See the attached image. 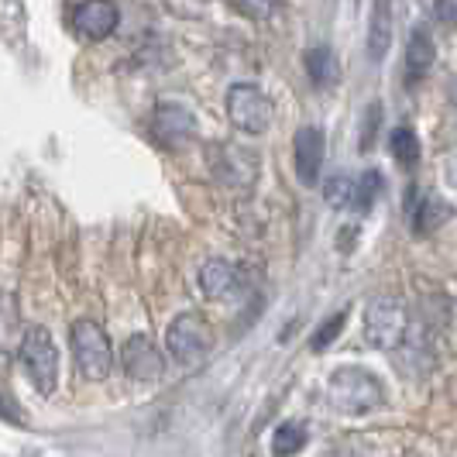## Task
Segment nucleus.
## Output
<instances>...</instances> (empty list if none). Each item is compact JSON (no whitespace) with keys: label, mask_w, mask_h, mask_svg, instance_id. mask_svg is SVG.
<instances>
[{"label":"nucleus","mask_w":457,"mask_h":457,"mask_svg":"<svg viewBox=\"0 0 457 457\" xmlns=\"http://www.w3.org/2000/svg\"><path fill=\"white\" fill-rule=\"evenodd\" d=\"M327 399L344 416H365V412L382 406L386 386L365 368H337L327 382Z\"/></svg>","instance_id":"f257e3e1"},{"label":"nucleus","mask_w":457,"mask_h":457,"mask_svg":"<svg viewBox=\"0 0 457 457\" xmlns=\"http://www.w3.org/2000/svg\"><path fill=\"white\" fill-rule=\"evenodd\" d=\"M69 344H72V358L83 378L100 382L114 371V344L107 337V330L96 320H76L69 330Z\"/></svg>","instance_id":"f03ea898"},{"label":"nucleus","mask_w":457,"mask_h":457,"mask_svg":"<svg viewBox=\"0 0 457 457\" xmlns=\"http://www.w3.org/2000/svg\"><path fill=\"white\" fill-rule=\"evenodd\" d=\"M234 4H237L241 14H248L254 21H269L275 11H278L282 0H234Z\"/></svg>","instance_id":"4be33fe9"},{"label":"nucleus","mask_w":457,"mask_h":457,"mask_svg":"<svg viewBox=\"0 0 457 457\" xmlns=\"http://www.w3.org/2000/svg\"><path fill=\"white\" fill-rule=\"evenodd\" d=\"M410 337V310L399 296H375L365 306V341L375 351H395Z\"/></svg>","instance_id":"20e7f679"},{"label":"nucleus","mask_w":457,"mask_h":457,"mask_svg":"<svg viewBox=\"0 0 457 457\" xmlns=\"http://www.w3.org/2000/svg\"><path fill=\"white\" fill-rule=\"evenodd\" d=\"M241 286V272L237 265H230L228 258H210L200 269V289H204L206 299H228L237 293Z\"/></svg>","instance_id":"f8f14e48"},{"label":"nucleus","mask_w":457,"mask_h":457,"mask_svg":"<svg viewBox=\"0 0 457 457\" xmlns=\"http://www.w3.org/2000/svg\"><path fill=\"white\" fill-rule=\"evenodd\" d=\"M444 172H447V183L457 186V145L451 148V155H447V165H444Z\"/></svg>","instance_id":"393cba45"},{"label":"nucleus","mask_w":457,"mask_h":457,"mask_svg":"<svg viewBox=\"0 0 457 457\" xmlns=\"http://www.w3.org/2000/svg\"><path fill=\"white\" fill-rule=\"evenodd\" d=\"M389 152H392V159L399 162L403 169H416V165H420V135H416L412 128H406V124L392 128Z\"/></svg>","instance_id":"dca6fc26"},{"label":"nucleus","mask_w":457,"mask_h":457,"mask_svg":"<svg viewBox=\"0 0 457 457\" xmlns=\"http://www.w3.org/2000/svg\"><path fill=\"white\" fill-rule=\"evenodd\" d=\"M392 48V0H375L368 21V59L382 62Z\"/></svg>","instance_id":"2eb2a0df"},{"label":"nucleus","mask_w":457,"mask_h":457,"mask_svg":"<svg viewBox=\"0 0 457 457\" xmlns=\"http://www.w3.org/2000/svg\"><path fill=\"white\" fill-rule=\"evenodd\" d=\"M303 444H306V427H303V423H282V427H275V434H272V454L275 457L299 454Z\"/></svg>","instance_id":"6ab92c4d"},{"label":"nucleus","mask_w":457,"mask_h":457,"mask_svg":"<svg viewBox=\"0 0 457 457\" xmlns=\"http://www.w3.org/2000/svg\"><path fill=\"white\" fill-rule=\"evenodd\" d=\"M344 317H347V313H337V317H330V323H323L320 330H317V334H313V351H323V347H327V344H334V337H337V334H341V327H344Z\"/></svg>","instance_id":"5701e85b"},{"label":"nucleus","mask_w":457,"mask_h":457,"mask_svg":"<svg viewBox=\"0 0 457 457\" xmlns=\"http://www.w3.org/2000/svg\"><path fill=\"white\" fill-rule=\"evenodd\" d=\"M436 18L444 24H457V0H436Z\"/></svg>","instance_id":"b1692460"},{"label":"nucleus","mask_w":457,"mask_h":457,"mask_svg":"<svg viewBox=\"0 0 457 457\" xmlns=\"http://www.w3.org/2000/svg\"><path fill=\"white\" fill-rule=\"evenodd\" d=\"M228 117L241 135H265L272 128L275 104L258 83H234L228 90Z\"/></svg>","instance_id":"423d86ee"},{"label":"nucleus","mask_w":457,"mask_h":457,"mask_svg":"<svg viewBox=\"0 0 457 457\" xmlns=\"http://www.w3.org/2000/svg\"><path fill=\"white\" fill-rule=\"evenodd\" d=\"M120 365L137 382H155V378L165 375V354H162V347L155 344V337L135 334V337H128V344L120 347Z\"/></svg>","instance_id":"0eeeda50"},{"label":"nucleus","mask_w":457,"mask_h":457,"mask_svg":"<svg viewBox=\"0 0 457 457\" xmlns=\"http://www.w3.org/2000/svg\"><path fill=\"white\" fill-rule=\"evenodd\" d=\"M117 24H120V7L114 0H83L76 7V14H72V28L90 42L111 38L117 31Z\"/></svg>","instance_id":"6e6552de"},{"label":"nucleus","mask_w":457,"mask_h":457,"mask_svg":"<svg viewBox=\"0 0 457 457\" xmlns=\"http://www.w3.org/2000/svg\"><path fill=\"white\" fill-rule=\"evenodd\" d=\"M196 135V117L183 104H159L155 107V137L165 148H179Z\"/></svg>","instance_id":"9d476101"},{"label":"nucleus","mask_w":457,"mask_h":457,"mask_svg":"<svg viewBox=\"0 0 457 457\" xmlns=\"http://www.w3.org/2000/svg\"><path fill=\"white\" fill-rule=\"evenodd\" d=\"M303 69L310 76V83L317 90H330L341 83V62H337V52L330 46H310L303 52Z\"/></svg>","instance_id":"ddd939ff"},{"label":"nucleus","mask_w":457,"mask_h":457,"mask_svg":"<svg viewBox=\"0 0 457 457\" xmlns=\"http://www.w3.org/2000/svg\"><path fill=\"white\" fill-rule=\"evenodd\" d=\"M210 347H213V334H210V323L200 313H179L165 330V351L172 354L176 365H204Z\"/></svg>","instance_id":"39448f33"},{"label":"nucleus","mask_w":457,"mask_h":457,"mask_svg":"<svg viewBox=\"0 0 457 457\" xmlns=\"http://www.w3.org/2000/svg\"><path fill=\"white\" fill-rule=\"evenodd\" d=\"M436 62V46L430 38L427 28H416L410 35V46H406V79L410 83H420L430 76V69Z\"/></svg>","instance_id":"4468645a"},{"label":"nucleus","mask_w":457,"mask_h":457,"mask_svg":"<svg viewBox=\"0 0 457 457\" xmlns=\"http://www.w3.org/2000/svg\"><path fill=\"white\" fill-rule=\"evenodd\" d=\"M406 217L412 220L416 234H430V230L444 228L454 217V206L440 200L436 193H423V200H406Z\"/></svg>","instance_id":"9b49d317"},{"label":"nucleus","mask_w":457,"mask_h":457,"mask_svg":"<svg viewBox=\"0 0 457 457\" xmlns=\"http://www.w3.org/2000/svg\"><path fill=\"white\" fill-rule=\"evenodd\" d=\"M354 193H358V176L337 172L323 183V200L334 210H354Z\"/></svg>","instance_id":"f3484780"},{"label":"nucleus","mask_w":457,"mask_h":457,"mask_svg":"<svg viewBox=\"0 0 457 457\" xmlns=\"http://www.w3.org/2000/svg\"><path fill=\"white\" fill-rule=\"evenodd\" d=\"M18 361H21L24 375L31 378V386L42 395L55 392V386H59V347H55L46 327H28L24 330L21 344H18Z\"/></svg>","instance_id":"7ed1b4c3"},{"label":"nucleus","mask_w":457,"mask_h":457,"mask_svg":"<svg viewBox=\"0 0 457 457\" xmlns=\"http://www.w3.org/2000/svg\"><path fill=\"white\" fill-rule=\"evenodd\" d=\"M382 189H386V179H382V172H378V169H365V172L358 176L354 210H371V206H375V200L382 196Z\"/></svg>","instance_id":"aec40b11"},{"label":"nucleus","mask_w":457,"mask_h":457,"mask_svg":"<svg viewBox=\"0 0 457 457\" xmlns=\"http://www.w3.org/2000/svg\"><path fill=\"white\" fill-rule=\"evenodd\" d=\"M451 100H454V107H457V79L451 83Z\"/></svg>","instance_id":"a878e982"},{"label":"nucleus","mask_w":457,"mask_h":457,"mask_svg":"<svg viewBox=\"0 0 457 457\" xmlns=\"http://www.w3.org/2000/svg\"><path fill=\"white\" fill-rule=\"evenodd\" d=\"M323 152H327V141L323 131L313 124H303L296 135H293V155H296V179L303 186H317L323 172Z\"/></svg>","instance_id":"1a4fd4ad"},{"label":"nucleus","mask_w":457,"mask_h":457,"mask_svg":"<svg viewBox=\"0 0 457 457\" xmlns=\"http://www.w3.org/2000/svg\"><path fill=\"white\" fill-rule=\"evenodd\" d=\"M378 124H382V104L371 100L365 107V117H361V152H371L375 148V137H378Z\"/></svg>","instance_id":"412c9836"},{"label":"nucleus","mask_w":457,"mask_h":457,"mask_svg":"<svg viewBox=\"0 0 457 457\" xmlns=\"http://www.w3.org/2000/svg\"><path fill=\"white\" fill-rule=\"evenodd\" d=\"M245 162L252 165V162H258V159H254V155H241V152L228 148V152H224V159L217 162L220 179H224V183H234V186H252L258 169H245Z\"/></svg>","instance_id":"a211bd4d"}]
</instances>
